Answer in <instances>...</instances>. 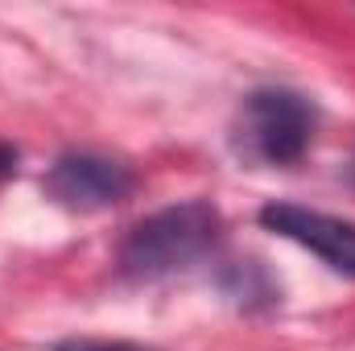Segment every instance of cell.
I'll return each instance as SVG.
<instances>
[{
  "mask_svg": "<svg viewBox=\"0 0 355 351\" xmlns=\"http://www.w3.org/2000/svg\"><path fill=\"white\" fill-rule=\"evenodd\" d=\"M223 215L207 198H186L141 219L120 244V273L132 281H153L186 268L219 244Z\"/></svg>",
  "mask_w": 355,
  "mask_h": 351,
  "instance_id": "cell-1",
  "label": "cell"
},
{
  "mask_svg": "<svg viewBox=\"0 0 355 351\" xmlns=\"http://www.w3.org/2000/svg\"><path fill=\"white\" fill-rule=\"evenodd\" d=\"M318 112L306 95L285 87L252 91L232 124V145L252 166H293L310 149Z\"/></svg>",
  "mask_w": 355,
  "mask_h": 351,
  "instance_id": "cell-2",
  "label": "cell"
},
{
  "mask_svg": "<svg viewBox=\"0 0 355 351\" xmlns=\"http://www.w3.org/2000/svg\"><path fill=\"white\" fill-rule=\"evenodd\" d=\"M42 186L67 211H107L137 190V174L103 153H62L46 170Z\"/></svg>",
  "mask_w": 355,
  "mask_h": 351,
  "instance_id": "cell-3",
  "label": "cell"
},
{
  "mask_svg": "<svg viewBox=\"0 0 355 351\" xmlns=\"http://www.w3.org/2000/svg\"><path fill=\"white\" fill-rule=\"evenodd\" d=\"M261 223L268 232L310 248L335 273L355 277V223H343L335 215H322V211H310V207H297V203H268L261 211Z\"/></svg>",
  "mask_w": 355,
  "mask_h": 351,
  "instance_id": "cell-4",
  "label": "cell"
},
{
  "mask_svg": "<svg viewBox=\"0 0 355 351\" xmlns=\"http://www.w3.org/2000/svg\"><path fill=\"white\" fill-rule=\"evenodd\" d=\"M58 351H145V348H132V343H91V339H79V343H62Z\"/></svg>",
  "mask_w": 355,
  "mask_h": 351,
  "instance_id": "cell-5",
  "label": "cell"
},
{
  "mask_svg": "<svg viewBox=\"0 0 355 351\" xmlns=\"http://www.w3.org/2000/svg\"><path fill=\"white\" fill-rule=\"evenodd\" d=\"M12 166H17V153L0 145V174H12Z\"/></svg>",
  "mask_w": 355,
  "mask_h": 351,
  "instance_id": "cell-6",
  "label": "cell"
},
{
  "mask_svg": "<svg viewBox=\"0 0 355 351\" xmlns=\"http://www.w3.org/2000/svg\"><path fill=\"white\" fill-rule=\"evenodd\" d=\"M352 182H355V157H352Z\"/></svg>",
  "mask_w": 355,
  "mask_h": 351,
  "instance_id": "cell-7",
  "label": "cell"
}]
</instances>
